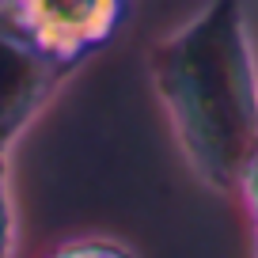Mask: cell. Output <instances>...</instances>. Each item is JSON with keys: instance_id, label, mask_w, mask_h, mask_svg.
I'll use <instances>...</instances> for the list:
<instances>
[{"instance_id": "obj_1", "label": "cell", "mask_w": 258, "mask_h": 258, "mask_svg": "<svg viewBox=\"0 0 258 258\" xmlns=\"http://www.w3.org/2000/svg\"><path fill=\"white\" fill-rule=\"evenodd\" d=\"M186 160L220 194H243L258 152V76L239 0H213L148 53Z\"/></svg>"}, {"instance_id": "obj_2", "label": "cell", "mask_w": 258, "mask_h": 258, "mask_svg": "<svg viewBox=\"0 0 258 258\" xmlns=\"http://www.w3.org/2000/svg\"><path fill=\"white\" fill-rule=\"evenodd\" d=\"M125 8L129 0H0V16L64 73L114 38Z\"/></svg>"}, {"instance_id": "obj_3", "label": "cell", "mask_w": 258, "mask_h": 258, "mask_svg": "<svg viewBox=\"0 0 258 258\" xmlns=\"http://www.w3.org/2000/svg\"><path fill=\"white\" fill-rule=\"evenodd\" d=\"M64 76L69 73L61 64H53L0 16V152H8Z\"/></svg>"}, {"instance_id": "obj_6", "label": "cell", "mask_w": 258, "mask_h": 258, "mask_svg": "<svg viewBox=\"0 0 258 258\" xmlns=\"http://www.w3.org/2000/svg\"><path fill=\"white\" fill-rule=\"evenodd\" d=\"M243 198L250 205V217H254V228H258V152H254V163L247 171V182H243Z\"/></svg>"}, {"instance_id": "obj_5", "label": "cell", "mask_w": 258, "mask_h": 258, "mask_svg": "<svg viewBox=\"0 0 258 258\" xmlns=\"http://www.w3.org/2000/svg\"><path fill=\"white\" fill-rule=\"evenodd\" d=\"M0 258H12V202H8V167L0 152Z\"/></svg>"}, {"instance_id": "obj_4", "label": "cell", "mask_w": 258, "mask_h": 258, "mask_svg": "<svg viewBox=\"0 0 258 258\" xmlns=\"http://www.w3.org/2000/svg\"><path fill=\"white\" fill-rule=\"evenodd\" d=\"M49 258H133V254L121 243H110V239H80V243H64Z\"/></svg>"}]
</instances>
